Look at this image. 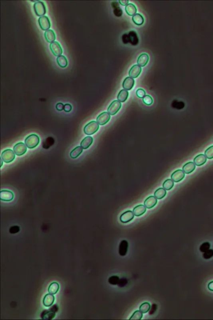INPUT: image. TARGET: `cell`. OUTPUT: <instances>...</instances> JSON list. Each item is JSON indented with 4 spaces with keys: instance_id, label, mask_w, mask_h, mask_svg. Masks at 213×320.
Returning <instances> with one entry per match:
<instances>
[{
    "instance_id": "obj_1",
    "label": "cell",
    "mask_w": 213,
    "mask_h": 320,
    "mask_svg": "<svg viewBox=\"0 0 213 320\" xmlns=\"http://www.w3.org/2000/svg\"><path fill=\"white\" fill-rule=\"evenodd\" d=\"M40 142V138L38 135L32 134L26 138L25 143L28 148L34 149L36 147Z\"/></svg>"
},
{
    "instance_id": "obj_2",
    "label": "cell",
    "mask_w": 213,
    "mask_h": 320,
    "mask_svg": "<svg viewBox=\"0 0 213 320\" xmlns=\"http://www.w3.org/2000/svg\"><path fill=\"white\" fill-rule=\"evenodd\" d=\"M99 129V124L96 121H93L85 125L84 128V131L87 135H92L96 133Z\"/></svg>"
},
{
    "instance_id": "obj_3",
    "label": "cell",
    "mask_w": 213,
    "mask_h": 320,
    "mask_svg": "<svg viewBox=\"0 0 213 320\" xmlns=\"http://www.w3.org/2000/svg\"><path fill=\"white\" fill-rule=\"evenodd\" d=\"M34 11L38 16H43L46 12V7L44 3L41 1H37L34 3Z\"/></svg>"
},
{
    "instance_id": "obj_4",
    "label": "cell",
    "mask_w": 213,
    "mask_h": 320,
    "mask_svg": "<svg viewBox=\"0 0 213 320\" xmlns=\"http://www.w3.org/2000/svg\"><path fill=\"white\" fill-rule=\"evenodd\" d=\"M15 153L11 149H7L3 151L1 155V158L5 163L12 162L15 158Z\"/></svg>"
},
{
    "instance_id": "obj_5",
    "label": "cell",
    "mask_w": 213,
    "mask_h": 320,
    "mask_svg": "<svg viewBox=\"0 0 213 320\" xmlns=\"http://www.w3.org/2000/svg\"><path fill=\"white\" fill-rule=\"evenodd\" d=\"M38 22H39L40 28L43 31L48 30V29L50 28L51 26L49 18L45 15H43L39 18Z\"/></svg>"
},
{
    "instance_id": "obj_6",
    "label": "cell",
    "mask_w": 213,
    "mask_h": 320,
    "mask_svg": "<svg viewBox=\"0 0 213 320\" xmlns=\"http://www.w3.org/2000/svg\"><path fill=\"white\" fill-rule=\"evenodd\" d=\"M122 104L118 100H115L112 102L107 109L109 114L111 115H114L120 109Z\"/></svg>"
},
{
    "instance_id": "obj_7",
    "label": "cell",
    "mask_w": 213,
    "mask_h": 320,
    "mask_svg": "<svg viewBox=\"0 0 213 320\" xmlns=\"http://www.w3.org/2000/svg\"><path fill=\"white\" fill-rule=\"evenodd\" d=\"M50 48L53 54L56 57L61 56L63 53V49L61 47V46L60 43L57 41H54L50 43Z\"/></svg>"
},
{
    "instance_id": "obj_8",
    "label": "cell",
    "mask_w": 213,
    "mask_h": 320,
    "mask_svg": "<svg viewBox=\"0 0 213 320\" xmlns=\"http://www.w3.org/2000/svg\"><path fill=\"white\" fill-rule=\"evenodd\" d=\"M27 147L23 142L16 144L13 147V151L17 156H22L25 154L27 151Z\"/></svg>"
},
{
    "instance_id": "obj_9",
    "label": "cell",
    "mask_w": 213,
    "mask_h": 320,
    "mask_svg": "<svg viewBox=\"0 0 213 320\" xmlns=\"http://www.w3.org/2000/svg\"><path fill=\"white\" fill-rule=\"evenodd\" d=\"M134 215L131 211H127L124 212L120 216V220L122 223H127L133 219Z\"/></svg>"
},
{
    "instance_id": "obj_10",
    "label": "cell",
    "mask_w": 213,
    "mask_h": 320,
    "mask_svg": "<svg viewBox=\"0 0 213 320\" xmlns=\"http://www.w3.org/2000/svg\"><path fill=\"white\" fill-rule=\"evenodd\" d=\"M110 119V116L108 113L104 112L100 114L97 118V122L99 125H104L106 124Z\"/></svg>"
},
{
    "instance_id": "obj_11",
    "label": "cell",
    "mask_w": 213,
    "mask_h": 320,
    "mask_svg": "<svg viewBox=\"0 0 213 320\" xmlns=\"http://www.w3.org/2000/svg\"><path fill=\"white\" fill-rule=\"evenodd\" d=\"M185 177V172L181 170H178L171 175V179L174 182L178 183L182 181Z\"/></svg>"
},
{
    "instance_id": "obj_12",
    "label": "cell",
    "mask_w": 213,
    "mask_h": 320,
    "mask_svg": "<svg viewBox=\"0 0 213 320\" xmlns=\"http://www.w3.org/2000/svg\"><path fill=\"white\" fill-rule=\"evenodd\" d=\"M14 198V194L12 192L7 190H2L1 192V200L4 201H11Z\"/></svg>"
},
{
    "instance_id": "obj_13",
    "label": "cell",
    "mask_w": 213,
    "mask_h": 320,
    "mask_svg": "<svg viewBox=\"0 0 213 320\" xmlns=\"http://www.w3.org/2000/svg\"><path fill=\"white\" fill-rule=\"evenodd\" d=\"M129 243L126 240H123L120 243L119 248V253L120 255L124 256L126 255L128 252Z\"/></svg>"
},
{
    "instance_id": "obj_14",
    "label": "cell",
    "mask_w": 213,
    "mask_h": 320,
    "mask_svg": "<svg viewBox=\"0 0 213 320\" xmlns=\"http://www.w3.org/2000/svg\"><path fill=\"white\" fill-rule=\"evenodd\" d=\"M141 71V67L138 65H134L129 71V76L132 78H136L140 75Z\"/></svg>"
},
{
    "instance_id": "obj_15",
    "label": "cell",
    "mask_w": 213,
    "mask_h": 320,
    "mask_svg": "<svg viewBox=\"0 0 213 320\" xmlns=\"http://www.w3.org/2000/svg\"><path fill=\"white\" fill-rule=\"evenodd\" d=\"M158 203L157 199L153 196H150L147 197L144 202V205L148 209H151L156 206Z\"/></svg>"
},
{
    "instance_id": "obj_16",
    "label": "cell",
    "mask_w": 213,
    "mask_h": 320,
    "mask_svg": "<svg viewBox=\"0 0 213 320\" xmlns=\"http://www.w3.org/2000/svg\"><path fill=\"white\" fill-rule=\"evenodd\" d=\"M134 80L133 79L130 77L126 78L124 80L123 84V87L126 90H132L134 85Z\"/></svg>"
},
{
    "instance_id": "obj_17",
    "label": "cell",
    "mask_w": 213,
    "mask_h": 320,
    "mask_svg": "<svg viewBox=\"0 0 213 320\" xmlns=\"http://www.w3.org/2000/svg\"><path fill=\"white\" fill-rule=\"evenodd\" d=\"M146 211V208L145 206L142 205H139L136 206L133 209V213L135 216L139 217L144 214Z\"/></svg>"
},
{
    "instance_id": "obj_18",
    "label": "cell",
    "mask_w": 213,
    "mask_h": 320,
    "mask_svg": "<svg viewBox=\"0 0 213 320\" xmlns=\"http://www.w3.org/2000/svg\"><path fill=\"white\" fill-rule=\"evenodd\" d=\"M129 43L132 45H136L139 43V38L136 32L134 31H131L128 34Z\"/></svg>"
},
{
    "instance_id": "obj_19",
    "label": "cell",
    "mask_w": 213,
    "mask_h": 320,
    "mask_svg": "<svg viewBox=\"0 0 213 320\" xmlns=\"http://www.w3.org/2000/svg\"><path fill=\"white\" fill-rule=\"evenodd\" d=\"M149 60V57L147 54H142L138 58L137 64L140 67H144L148 62Z\"/></svg>"
},
{
    "instance_id": "obj_20",
    "label": "cell",
    "mask_w": 213,
    "mask_h": 320,
    "mask_svg": "<svg viewBox=\"0 0 213 320\" xmlns=\"http://www.w3.org/2000/svg\"><path fill=\"white\" fill-rule=\"evenodd\" d=\"M55 297L52 294H47L45 296L43 300V305L46 307H50L54 303Z\"/></svg>"
},
{
    "instance_id": "obj_21",
    "label": "cell",
    "mask_w": 213,
    "mask_h": 320,
    "mask_svg": "<svg viewBox=\"0 0 213 320\" xmlns=\"http://www.w3.org/2000/svg\"><path fill=\"white\" fill-rule=\"evenodd\" d=\"M206 157L203 154H200L194 158V163L197 166H200L206 162Z\"/></svg>"
},
{
    "instance_id": "obj_22",
    "label": "cell",
    "mask_w": 213,
    "mask_h": 320,
    "mask_svg": "<svg viewBox=\"0 0 213 320\" xmlns=\"http://www.w3.org/2000/svg\"><path fill=\"white\" fill-rule=\"evenodd\" d=\"M196 168L195 164L192 161L188 162L184 165L183 171L186 174H189L192 172Z\"/></svg>"
},
{
    "instance_id": "obj_23",
    "label": "cell",
    "mask_w": 213,
    "mask_h": 320,
    "mask_svg": "<svg viewBox=\"0 0 213 320\" xmlns=\"http://www.w3.org/2000/svg\"><path fill=\"white\" fill-rule=\"evenodd\" d=\"M93 139L91 137H86L82 141L80 146L82 149L86 150L93 143Z\"/></svg>"
},
{
    "instance_id": "obj_24",
    "label": "cell",
    "mask_w": 213,
    "mask_h": 320,
    "mask_svg": "<svg viewBox=\"0 0 213 320\" xmlns=\"http://www.w3.org/2000/svg\"><path fill=\"white\" fill-rule=\"evenodd\" d=\"M45 39L48 43H52L55 40L56 36L54 32L52 30L49 29L45 31L44 34Z\"/></svg>"
},
{
    "instance_id": "obj_25",
    "label": "cell",
    "mask_w": 213,
    "mask_h": 320,
    "mask_svg": "<svg viewBox=\"0 0 213 320\" xmlns=\"http://www.w3.org/2000/svg\"><path fill=\"white\" fill-rule=\"evenodd\" d=\"M55 316V312L49 309V310H44L41 313V318L43 319H52Z\"/></svg>"
},
{
    "instance_id": "obj_26",
    "label": "cell",
    "mask_w": 213,
    "mask_h": 320,
    "mask_svg": "<svg viewBox=\"0 0 213 320\" xmlns=\"http://www.w3.org/2000/svg\"><path fill=\"white\" fill-rule=\"evenodd\" d=\"M125 9L126 13L130 16H133L136 14L137 11L136 7L132 4H129L127 5Z\"/></svg>"
},
{
    "instance_id": "obj_27",
    "label": "cell",
    "mask_w": 213,
    "mask_h": 320,
    "mask_svg": "<svg viewBox=\"0 0 213 320\" xmlns=\"http://www.w3.org/2000/svg\"><path fill=\"white\" fill-rule=\"evenodd\" d=\"M129 96L128 91L125 90H122L120 91L117 96V99L121 102H124L128 99Z\"/></svg>"
},
{
    "instance_id": "obj_28",
    "label": "cell",
    "mask_w": 213,
    "mask_h": 320,
    "mask_svg": "<svg viewBox=\"0 0 213 320\" xmlns=\"http://www.w3.org/2000/svg\"><path fill=\"white\" fill-rule=\"evenodd\" d=\"M132 21L136 25L140 26L143 24L144 22V19L142 15L139 13H136L133 15L132 18Z\"/></svg>"
},
{
    "instance_id": "obj_29",
    "label": "cell",
    "mask_w": 213,
    "mask_h": 320,
    "mask_svg": "<svg viewBox=\"0 0 213 320\" xmlns=\"http://www.w3.org/2000/svg\"><path fill=\"white\" fill-rule=\"evenodd\" d=\"M83 150L81 146H77L73 149L70 153V156L73 159H75L79 157L82 153Z\"/></svg>"
},
{
    "instance_id": "obj_30",
    "label": "cell",
    "mask_w": 213,
    "mask_h": 320,
    "mask_svg": "<svg viewBox=\"0 0 213 320\" xmlns=\"http://www.w3.org/2000/svg\"><path fill=\"white\" fill-rule=\"evenodd\" d=\"M166 192L164 188H160L155 192L154 193L155 197L158 200L162 199L166 195Z\"/></svg>"
},
{
    "instance_id": "obj_31",
    "label": "cell",
    "mask_w": 213,
    "mask_h": 320,
    "mask_svg": "<svg viewBox=\"0 0 213 320\" xmlns=\"http://www.w3.org/2000/svg\"><path fill=\"white\" fill-rule=\"evenodd\" d=\"M59 289V285L56 282H53L50 284L48 288V292L53 295L55 294Z\"/></svg>"
},
{
    "instance_id": "obj_32",
    "label": "cell",
    "mask_w": 213,
    "mask_h": 320,
    "mask_svg": "<svg viewBox=\"0 0 213 320\" xmlns=\"http://www.w3.org/2000/svg\"><path fill=\"white\" fill-rule=\"evenodd\" d=\"M57 62L58 65L61 68H65L68 65V60L65 56L61 55L58 57Z\"/></svg>"
},
{
    "instance_id": "obj_33",
    "label": "cell",
    "mask_w": 213,
    "mask_h": 320,
    "mask_svg": "<svg viewBox=\"0 0 213 320\" xmlns=\"http://www.w3.org/2000/svg\"><path fill=\"white\" fill-rule=\"evenodd\" d=\"M112 6L114 9L113 12L115 15L117 17L121 16L123 14V11L120 8L117 1H114L112 4Z\"/></svg>"
},
{
    "instance_id": "obj_34",
    "label": "cell",
    "mask_w": 213,
    "mask_h": 320,
    "mask_svg": "<svg viewBox=\"0 0 213 320\" xmlns=\"http://www.w3.org/2000/svg\"><path fill=\"white\" fill-rule=\"evenodd\" d=\"M151 308L150 304L148 302H144L140 305L139 307V310L142 313H145L148 312Z\"/></svg>"
},
{
    "instance_id": "obj_35",
    "label": "cell",
    "mask_w": 213,
    "mask_h": 320,
    "mask_svg": "<svg viewBox=\"0 0 213 320\" xmlns=\"http://www.w3.org/2000/svg\"><path fill=\"white\" fill-rule=\"evenodd\" d=\"M174 181L171 179H167L163 184V187L165 190H169L174 187Z\"/></svg>"
},
{
    "instance_id": "obj_36",
    "label": "cell",
    "mask_w": 213,
    "mask_h": 320,
    "mask_svg": "<svg viewBox=\"0 0 213 320\" xmlns=\"http://www.w3.org/2000/svg\"><path fill=\"white\" fill-rule=\"evenodd\" d=\"M143 317V313L140 310H136L134 312L131 317L130 320H141Z\"/></svg>"
},
{
    "instance_id": "obj_37",
    "label": "cell",
    "mask_w": 213,
    "mask_h": 320,
    "mask_svg": "<svg viewBox=\"0 0 213 320\" xmlns=\"http://www.w3.org/2000/svg\"><path fill=\"white\" fill-rule=\"evenodd\" d=\"M120 278L117 275H113L109 277L108 279V282L111 285H116L118 284L120 281Z\"/></svg>"
},
{
    "instance_id": "obj_38",
    "label": "cell",
    "mask_w": 213,
    "mask_h": 320,
    "mask_svg": "<svg viewBox=\"0 0 213 320\" xmlns=\"http://www.w3.org/2000/svg\"><path fill=\"white\" fill-rule=\"evenodd\" d=\"M205 155L207 158L212 159L213 158V146L209 147L205 152Z\"/></svg>"
},
{
    "instance_id": "obj_39",
    "label": "cell",
    "mask_w": 213,
    "mask_h": 320,
    "mask_svg": "<svg viewBox=\"0 0 213 320\" xmlns=\"http://www.w3.org/2000/svg\"><path fill=\"white\" fill-rule=\"evenodd\" d=\"M210 244L208 242H205L201 245L199 250L201 252H205L210 249Z\"/></svg>"
},
{
    "instance_id": "obj_40",
    "label": "cell",
    "mask_w": 213,
    "mask_h": 320,
    "mask_svg": "<svg viewBox=\"0 0 213 320\" xmlns=\"http://www.w3.org/2000/svg\"><path fill=\"white\" fill-rule=\"evenodd\" d=\"M143 101L146 105H150L153 103V99L149 95H146L143 98Z\"/></svg>"
},
{
    "instance_id": "obj_41",
    "label": "cell",
    "mask_w": 213,
    "mask_h": 320,
    "mask_svg": "<svg viewBox=\"0 0 213 320\" xmlns=\"http://www.w3.org/2000/svg\"><path fill=\"white\" fill-rule=\"evenodd\" d=\"M203 257L205 259H209L213 257V250L212 249H209L205 252L203 255Z\"/></svg>"
},
{
    "instance_id": "obj_42",
    "label": "cell",
    "mask_w": 213,
    "mask_h": 320,
    "mask_svg": "<svg viewBox=\"0 0 213 320\" xmlns=\"http://www.w3.org/2000/svg\"><path fill=\"white\" fill-rule=\"evenodd\" d=\"M146 92L143 89H139L137 90L136 92V95L138 97L140 98H143L145 96Z\"/></svg>"
},
{
    "instance_id": "obj_43",
    "label": "cell",
    "mask_w": 213,
    "mask_h": 320,
    "mask_svg": "<svg viewBox=\"0 0 213 320\" xmlns=\"http://www.w3.org/2000/svg\"><path fill=\"white\" fill-rule=\"evenodd\" d=\"M20 228L19 226L17 225L13 226L11 227L9 229V232L11 234H15L16 233H18L19 231Z\"/></svg>"
},
{
    "instance_id": "obj_44",
    "label": "cell",
    "mask_w": 213,
    "mask_h": 320,
    "mask_svg": "<svg viewBox=\"0 0 213 320\" xmlns=\"http://www.w3.org/2000/svg\"><path fill=\"white\" fill-rule=\"evenodd\" d=\"M127 283H128L127 280L126 278H122L120 280L119 282L117 285L120 287H123L126 286Z\"/></svg>"
},
{
    "instance_id": "obj_45",
    "label": "cell",
    "mask_w": 213,
    "mask_h": 320,
    "mask_svg": "<svg viewBox=\"0 0 213 320\" xmlns=\"http://www.w3.org/2000/svg\"><path fill=\"white\" fill-rule=\"evenodd\" d=\"M72 106L69 103H66L64 105V110L66 112H69L72 110Z\"/></svg>"
},
{
    "instance_id": "obj_46",
    "label": "cell",
    "mask_w": 213,
    "mask_h": 320,
    "mask_svg": "<svg viewBox=\"0 0 213 320\" xmlns=\"http://www.w3.org/2000/svg\"><path fill=\"white\" fill-rule=\"evenodd\" d=\"M64 105L63 103H58L56 105V108L59 111H61L64 110Z\"/></svg>"
},
{
    "instance_id": "obj_47",
    "label": "cell",
    "mask_w": 213,
    "mask_h": 320,
    "mask_svg": "<svg viewBox=\"0 0 213 320\" xmlns=\"http://www.w3.org/2000/svg\"><path fill=\"white\" fill-rule=\"evenodd\" d=\"M122 39H123V41L124 44H127V43H129L128 34H124L123 36V37H122Z\"/></svg>"
},
{
    "instance_id": "obj_48",
    "label": "cell",
    "mask_w": 213,
    "mask_h": 320,
    "mask_svg": "<svg viewBox=\"0 0 213 320\" xmlns=\"http://www.w3.org/2000/svg\"><path fill=\"white\" fill-rule=\"evenodd\" d=\"M157 306L156 304H154L153 305H152V307L151 309L150 310V315L153 314L156 311V310H157Z\"/></svg>"
},
{
    "instance_id": "obj_49",
    "label": "cell",
    "mask_w": 213,
    "mask_h": 320,
    "mask_svg": "<svg viewBox=\"0 0 213 320\" xmlns=\"http://www.w3.org/2000/svg\"><path fill=\"white\" fill-rule=\"evenodd\" d=\"M50 310H52V311L55 312H57L58 311V308L57 305H54L50 309Z\"/></svg>"
},
{
    "instance_id": "obj_50",
    "label": "cell",
    "mask_w": 213,
    "mask_h": 320,
    "mask_svg": "<svg viewBox=\"0 0 213 320\" xmlns=\"http://www.w3.org/2000/svg\"><path fill=\"white\" fill-rule=\"evenodd\" d=\"M119 2L122 6H127L128 4V3H129V1H119Z\"/></svg>"
},
{
    "instance_id": "obj_51",
    "label": "cell",
    "mask_w": 213,
    "mask_h": 320,
    "mask_svg": "<svg viewBox=\"0 0 213 320\" xmlns=\"http://www.w3.org/2000/svg\"><path fill=\"white\" fill-rule=\"evenodd\" d=\"M208 288L209 289L210 291H213V281H211L209 283L208 285Z\"/></svg>"
},
{
    "instance_id": "obj_52",
    "label": "cell",
    "mask_w": 213,
    "mask_h": 320,
    "mask_svg": "<svg viewBox=\"0 0 213 320\" xmlns=\"http://www.w3.org/2000/svg\"><path fill=\"white\" fill-rule=\"evenodd\" d=\"M3 160H2V159L1 158V167H2V166L3 165Z\"/></svg>"
}]
</instances>
